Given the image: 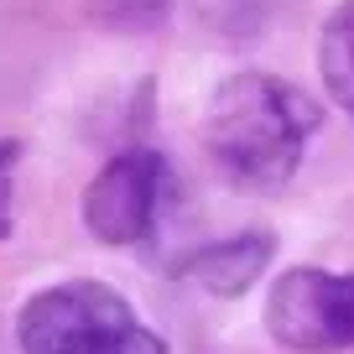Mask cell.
Returning <instances> with one entry per match:
<instances>
[{
    "mask_svg": "<svg viewBox=\"0 0 354 354\" xmlns=\"http://www.w3.org/2000/svg\"><path fill=\"white\" fill-rule=\"evenodd\" d=\"M318 104L277 73H234L214 88L203 141L214 162L240 188H281L297 172L308 136L318 131Z\"/></svg>",
    "mask_w": 354,
    "mask_h": 354,
    "instance_id": "6da1fadb",
    "label": "cell"
},
{
    "mask_svg": "<svg viewBox=\"0 0 354 354\" xmlns=\"http://www.w3.org/2000/svg\"><path fill=\"white\" fill-rule=\"evenodd\" d=\"M136 328V313L110 281H57L26 297L16 318L21 354H100Z\"/></svg>",
    "mask_w": 354,
    "mask_h": 354,
    "instance_id": "7a4b0ae2",
    "label": "cell"
},
{
    "mask_svg": "<svg viewBox=\"0 0 354 354\" xmlns=\"http://www.w3.org/2000/svg\"><path fill=\"white\" fill-rule=\"evenodd\" d=\"M266 333L292 354L354 349V277L318 266L281 271L266 297Z\"/></svg>",
    "mask_w": 354,
    "mask_h": 354,
    "instance_id": "3957f363",
    "label": "cell"
},
{
    "mask_svg": "<svg viewBox=\"0 0 354 354\" xmlns=\"http://www.w3.org/2000/svg\"><path fill=\"white\" fill-rule=\"evenodd\" d=\"M162 156L156 151H120L94 172L84 188V230L100 245H136L146 240L162 193Z\"/></svg>",
    "mask_w": 354,
    "mask_h": 354,
    "instance_id": "277c9868",
    "label": "cell"
},
{
    "mask_svg": "<svg viewBox=\"0 0 354 354\" xmlns=\"http://www.w3.org/2000/svg\"><path fill=\"white\" fill-rule=\"evenodd\" d=\"M271 255H277V240H271V234L245 230V234H230V240L203 245L198 255H188V261H183V277L198 281L214 297H240V292L255 287V277H261L266 266H271Z\"/></svg>",
    "mask_w": 354,
    "mask_h": 354,
    "instance_id": "5b68a950",
    "label": "cell"
},
{
    "mask_svg": "<svg viewBox=\"0 0 354 354\" xmlns=\"http://www.w3.org/2000/svg\"><path fill=\"white\" fill-rule=\"evenodd\" d=\"M318 68H323V84H328L333 104L354 120V0H339V11L323 21Z\"/></svg>",
    "mask_w": 354,
    "mask_h": 354,
    "instance_id": "8992f818",
    "label": "cell"
},
{
    "mask_svg": "<svg viewBox=\"0 0 354 354\" xmlns=\"http://www.w3.org/2000/svg\"><path fill=\"white\" fill-rule=\"evenodd\" d=\"M100 354H167V344L156 339L151 328H141V323H136V328L125 333V339H115L110 349H100Z\"/></svg>",
    "mask_w": 354,
    "mask_h": 354,
    "instance_id": "52a82bcc",
    "label": "cell"
},
{
    "mask_svg": "<svg viewBox=\"0 0 354 354\" xmlns=\"http://www.w3.org/2000/svg\"><path fill=\"white\" fill-rule=\"evenodd\" d=\"M11 162H16V141H0V234L11 230Z\"/></svg>",
    "mask_w": 354,
    "mask_h": 354,
    "instance_id": "ba28073f",
    "label": "cell"
}]
</instances>
